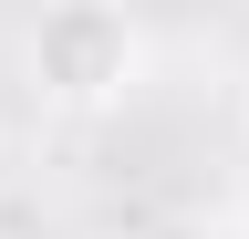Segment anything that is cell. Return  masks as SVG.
<instances>
[{"label": "cell", "instance_id": "obj_1", "mask_svg": "<svg viewBox=\"0 0 249 239\" xmlns=\"http://www.w3.org/2000/svg\"><path fill=\"white\" fill-rule=\"evenodd\" d=\"M21 63H31V83H42V104H62V114H104V104L135 94L145 32H135L124 11H104V0H62V11L31 21Z\"/></svg>", "mask_w": 249, "mask_h": 239}]
</instances>
